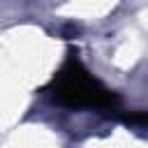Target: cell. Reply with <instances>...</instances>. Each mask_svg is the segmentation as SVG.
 <instances>
[{
  "instance_id": "6da1fadb",
  "label": "cell",
  "mask_w": 148,
  "mask_h": 148,
  "mask_svg": "<svg viewBox=\"0 0 148 148\" xmlns=\"http://www.w3.org/2000/svg\"><path fill=\"white\" fill-rule=\"evenodd\" d=\"M49 90L53 99L74 109H104V111L111 109L113 111L120 106V97L113 90H109L102 81H97L74 56L53 76V81L49 83Z\"/></svg>"
}]
</instances>
